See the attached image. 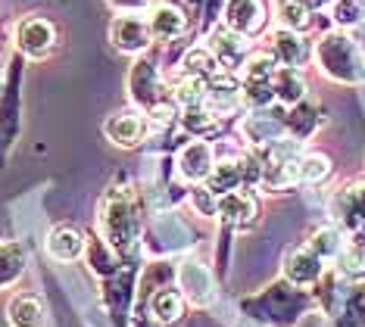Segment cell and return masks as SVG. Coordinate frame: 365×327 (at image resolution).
Returning a JSON list of instances; mask_svg holds the SVG:
<instances>
[{"mask_svg":"<svg viewBox=\"0 0 365 327\" xmlns=\"http://www.w3.org/2000/svg\"><path fill=\"white\" fill-rule=\"evenodd\" d=\"M56 41H60V31H56V25L47 16H29V19L16 25V50L22 56H29V60L51 56Z\"/></svg>","mask_w":365,"mask_h":327,"instance_id":"obj_1","label":"cell"},{"mask_svg":"<svg viewBox=\"0 0 365 327\" xmlns=\"http://www.w3.org/2000/svg\"><path fill=\"white\" fill-rule=\"evenodd\" d=\"M110 41L115 50H122V53H128V56L147 53L153 44V31H150V25H147V16L119 13L110 22Z\"/></svg>","mask_w":365,"mask_h":327,"instance_id":"obj_2","label":"cell"},{"mask_svg":"<svg viewBox=\"0 0 365 327\" xmlns=\"http://www.w3.org/2000/svg\"><path fill=\"white\" fill-rule=\"evenodd\" d=\"M206 47H210V53L215 56L219 69L222 66H225V69H237V66H244L247 56H250V38L231 31L228 25H219L210 35V44Z\"/></svg>","mask_w":365,"mask_h":327,"instance_id":"obj_3","label":"cell"},{"mask_svg":"<svg viewBox=\"0 0 365 327\" xmlns=\"http://www.w3.org/2000/svg\"><path fill=\"white\" fill-rule=\"evenodd\" d=\"M222 25H228L231 31H237V35H244V38H253L256 31L265 25L262 0H225Z\"/></svg>","mask_w":365,"mask_h":327,"instance_id":"obj_4","label":"cell"},{"mask_svg":"<svg viewBox=\"0 0 365 327\" xmlns=\"http://www.w3.org/2000/svg\"><path fill=\"white\" fill-rule=\"evenodd\" d=\"M147 25H150V31H153V41H178L187 31V16L178 4L165 0V4L150 6Z\"/></svg>","mask_w":365,"mask_h":327,"instance_id":"obj_5","label":"cell"},{"mask_svg":"<svg viewBox=\"0 0 365 327\" xmlns=\"http://www.w3.org/2000/svg\"><path fill=\"white\" fill-rule=\"evenodd\" d=\"M103 131H106V137L113 140V144H119V147H135L144 140V134H147V122L140 119L138 113H115L106 119L103 125Z\"/></svg>","mask_w":365,"mask_h":327,"instance_id":"obj_6","label":"cell"},{"mask_svg":"<svg viewBox=\"0 0 365 327\" xmlns=\"http://www.w3.org/2000/svg\"><path fill=\"white\" fill-rule=\"evenodd\" d=\"M272 56H275L281 66L297 69V66H303L306 56H309V44L300 38V31L278 28L275 35H272Z\"/></svg>","mask_w":365,"mask_h":327,"instance_id":"obj_7","label":"cell"},{"mask_svg":"<svg viewBox=\"0 0 365 327\" xmlns=\"http://www.w3.org/2000/svg\"><path fill=\"white\" fill-rule=\"evenodd\" d=\"M206 109H210L212 115H225V113H231L237 103H240V90H237V85L228 78V75H215V78L206 85Z\"/></svg>","mask_w":365,"mask_h":327,"instance_id":"obj_8","label":"cell"},{"mask_svg":"<svg viewBox=\"0 0 365 327\" xmlns=\"http://www.w3.org/2000/svg\"><path fill=\"white\" fill-rule=\"evenodd\" d=\"M178 169L190 181H206L212 175V150H210V144L197 140V144L185 147V153H181V159H178Z\"/></svg>","mask_w":365,"mask_h":327,"instance_id":"obj_9","label":"cell"},{"mask_svg":"<svg viewBox=\"0 0 365 327\" xmlns=\"http://www.w3.org/2000/svg\"><path fill=\"white\" fill-rule=\"evenodd\" d=\"M181 290H187L190 303L197 306H206L212 299V281L200 262H185V268H181Z\"/></svg>","mask_w":365,"mask_h":327,"instance_id":"obj_10","label":"cell"},{"mask_svg":"<svg viewBox=\"0 0 365 327\" xmlns=\"http://www.w3.org/2000/svg\"><path fill=\"white\" fill-rule=\"evenodd\" d=\"M6 315H10L13 327H41V324H44V306H41L38 296H29V293L13 296Z\"/></svg>","mask_w":365,"mask_h":327,"instance_id":"obj_11","label":"cell"},{"mask_svg":"<svg viewBox=\"0 0 365 327\" xmlns=\"http://www.w3.org/2000/svg\"><path fill=\"white\" fill-rule=\"evenodd\" d=\"M47 249H51V256L56 262H72V259L81 256L85 240H81V234L76 228H56L51 234V240H47Z\"/></svg>","mask_w":365,"mask_h":327,"instance_id":"obj_12","label":"cell"},{"mask_svg":"<svg viewBox=\"0 0 365 327\" xmlns=\"http://www.w3.org/2000/svg\"><path fill=\"white\" fill-rule=\"evenodd\" d=\"M181 72L194 75V78L210 85L215 75H219V63H215V56L210 53V47H190L185 53V63H181Z\"/></svg>","mask_w":365,"mask_h":327,"instance_id":"obj_13","label":"cell"},{"mask_svg":"<svg viewBox=\"0 0 365 327\" xmlns=\"http://www.w3.org/2000/svg\"><path fill=\"white\" fill-rule=\"evenodd\" d=\"M219 215H225L228 222H235V224H247L256 215V203H253V197L228 190V194H222V199H219Z\"/></svg>","mask_w":365,"mask_h":327,"instance_id":"obj_14","label":"cell"},{"mask_svg":"<svg viewBox=\"0 0 365 327\" xmlns=\"http://www.w3.org/2000/svg\"><path fill=\"white\" fill-rule=\"evenodd\" d=\"M322 271V259L312 253V249H300V253H294L287 259V278L297 281V284H309L319 278Z\"/></svg>","mask_w":365,"mask_h":327,"instance_id":"obj_15","label":"cell"},{"mask_svg":"<svg viewBox=\"0 0 365 327\" xmlns=\"http://www.w3.org/2000/svg\"><path fill=\"white\" fill-rule=\"evenodd\" d=\"M278 19H281V28H290V31L309 28V22H312L309 4H306V0H281Z\"/></svg>","mask_w":365,"mask_h":327,"instance_id":"obj_16","label":"cell"},{"mask_svg":"<svg viewBox=\"0 0 365 327\" xmlns=\"http://www.w3.org/2000/svg\"><path fill=\"white\" fill-rule=\"evenodd\" d=\"M153 315L160 321H178L181 312H185V303H181V293L178 290H156L153 293Z\"/></svg>","mask_w":365,"mask_h":327,"instance_id":"obj_17","label":"cell"},{"mask_svg":"<svg viewBox=\"0 0 365 327\" xmlns=\"http://www.w3.org/2000/svg\"><path fill=\"white\" fill-rule=\"evenodd\" d=\"M328 172H331V159L322 153H309V156L297 159V175L306 184H319L322 178H328Z\"/></svg>","mask_w":365,"mask_h":327,"instance_id":"obj_18","label":"cell"},{"mask_svg":"<svg viewBox=\"0 0 365 327\" xmlns=\"http://www.w3.org/2000/svg\"><path fill=\"white\" fill-rule=\"evenodd\" d=\"M275 90H278V97H281V100L294 103V100H300V97H303L306 85H303L300 72L290 69V66H284V69H278V72H275Z\"/></svg>","mask_w":365,"mask_h":327,"instance_id":"obj_19","label":"cell"},{"mask_svg":"<svg viewBox=\"0 0 365 327\" xmlns=\"http://www.w3.org/2000/svg\"><path fill=\"white\" fill-rule=\"evenodd\" d=\"M340 271L350 274V278H362L365 274V249L362 246H346L340 249Z\"/></svg>","mask_w":365,"mask_h":327,"instance_id":"obj_20","label":"cell"},{"mask_svg":"<svg viewBox=\"0 0 365 327\" xmlns=\"http://www.w3.org/2000/svg\"><path fill=\"white\" fill-rule=\"evenodd\" d=\"M309 249H312V253L319 256V259H328V256H337L340 249H344V243H340V234H337V231L325 228V231L315 234V240H312Z\"/></svg>","mask_w":365,"mask_h":327,"instance_id":"obj_21","label":"cell"},{"mask_svg":"<svg viewBox=\"0 0 365 327\" xmlns=\"http://www.w3.org/2000/svg\"><path fill=\"white\" fill-rule=\"evenodd\" d=\"M115 13H147L153 6V0H110Z\"/></svg>","mask_w":365,"mask_h":327,"instance_id":"obj_22","label":"cell"},{"mask_svg":"<svg viewBox=\"0 0 365 327\" xmlns=\"http://www.w3.org/2000/svg\"><path fill=\"white\" fill-rule=\"evenodd\" d=\"M312 4H328V0H312Z\"/></svg>","mask_w":365,"mask_h":327,"instance_id":"obj_23","label":"cell"}]
</instances>
